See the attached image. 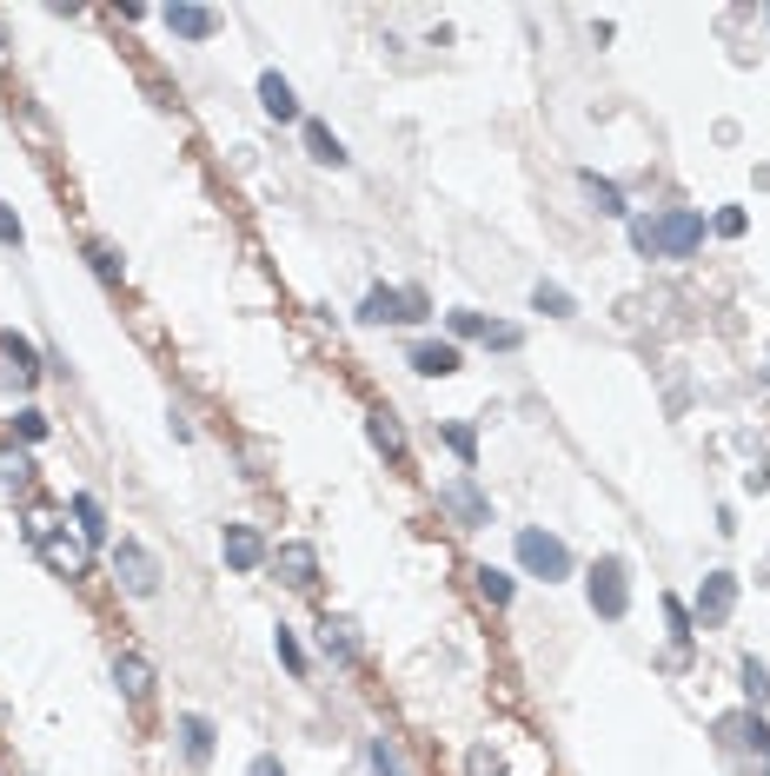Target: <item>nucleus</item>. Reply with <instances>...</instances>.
Masks as SVG:
<instances>
[{
    "label": "nucleus",
    "instance_id": "nucleus-1",
    "mask_svg": "<svg viewBox=\"0 0 770 776\" xmlns=\"http://www.w3.org/2000/svg\"><path fill=\"white\" fill-rule=\"evenodd\" d=\"M27 538H34V551L47 558V571H60V577H87V538H60L47 511H34Z\"/></svg>",
    "mask_w": 770,
    "mask_h": 776
},
{
    "label": "nucleus",
    "instance_id": "nucleus-2",
    "mask_svg": "<svg viewBox=\"0 0 770 776\" xmlns=\"http://www.w3.org/2000/svg\"><path fill=\"white\" fill-rule=\"evenodd\" d=\"M584 590H591V611L597 618H625L631 611V584H625V564L618 558H597L591 577H584Z\"/></svg>",
    "mask_w": 770,
    "mask_h": 776
},
{
    "label": "nucleus",
    "instance_id": "nucleus-3",
    "mask_svg": "<svg viewBox=\"0 0 770 776\" xmlns=\"http://www.w3.org/2000/svg\"><path fill=\"white\" fill-rule=\"evenodd\" d=\"M114 577H120L127 597H153V590H159V564H153V551H146L140 538H120V545H114Z\"/></svg>",
    "mask_w": 770,
    "mask_h": 776
},
{
    "label": "nucleus",
    "instance_id": "nucleus-4",
    "mask_svg": "<svg viewBox=\"0 0 770 776\" xmlns=\"http://www.w3.org/2000/svg\"><path fill=\"white\" fill-rule=\"evenodd\" d=\"M519 564H525L532 577H545V584L571 577V551H565L552 532H519Z\"/></svg>",
    "mask_w": 770,
    "mask_h": 776
},
{
    "label": "nucleus",
    "instance_id": "nucleus-5",
    "mask_svg": "<svg viewBox=\"0 0 770 776\" xmlns=\"http://www.w3.org/2000/svg\"><path fill=\"white\" fill-rule=\"evenodd\" d=\"M425 312H433V306H425V293H399V286H372L366 293V306H359V319L366 325H386V319H425Z\"/></svg>",
    "mask_w": 770,
    "mask_h": 776
},
{
    "label": "nucleus",
    "instance_id": "nucleus-6",
    "mask_svg": "<svg viewBox=\"0 0 770 776\" xmlns=\"http://www.w3.org/2000/svg\"><path fill=\"white\" fill-rule=\"evenodd\" d=\"M698 239H704V213H691V206H677V213L658 219V252L664 259H691Z\"/></svg>",
    "mask_w": 770,
    "mask_h": 776
},
{
    "label": "nucleus",
    "instance_id": "nucleus-7",
    "mask_svg": "<svg viewBox=\"0 0 770 776\" xmlns=\"http://www.w3.org/2000/svg\"><path fill=\"white\" fill-rule=\"evenodd\" d=\"M731 611H737V577H731V571H711V577L698 584L691 618H698V624H724Z\"/></svg>",
    "mask_w": 770,
    "mask_h": 776
},
{
    "label": "nucleus",
    "instance_id": "nucleus-8",
    "mask_svg": "<svg viewBox=\"0 0 770 776\" xmlns=\"http://www.w3.org/2000/svg\"><path fill=\"white\" fill-rule=\"evenodd\" d=\"M273 571H280V584H293V590H306V584H319V551L306 545V538H286L273 558H266Z\"/></svg>",
    "mask_w": 770,
    "mask_h": 776
},
{
    "label": "nucleus",
    "instance_id": "nucleus-9",
    "mask_svg": "<svg viewBox=\"0 0 770 776\" xmlns=\"http://www.w3.org/2000/svg\"><path fill=\"white\" fill-rule=\"evenodd\" d=\"M220 558H226L233 571H260L273 551H266V538L252 532V525H226V532H220Z\"/></svg>",
    "mask_w": 770,
    "mask_h": 776
},
{
    "label": "nucleus",
    "instance_id": "nucleus-10",
    "mask_svg": "<svg viewBox=\"0 0 770 776\" xmlns=\"http://www.w3.org/2000/svg\"><path fill=\"white\" fill-rule=\"evenodd\" d=\"M412 372H425V379H452V372H459V345H452V338H425V345H412Z\"/></svg>",
    "mask_w": 770,
    "mask_h": 776
},
{
    "label": "nucleus",
    "instance_id": "nucleus-11",
    "mask_svg": "<svg viewBox=\"0 0 770 776\" xmlns=\"http://www.w3.org/2000/svg\"><path fill=\"white\" fill-rule=\"evenodd\" d=\"M159 21H166V34H180V40H213L220 34V14L213 8H166Z\"/></svg>",
    "mask_w": 770,
    "mask_h": 776
},
{
    "label": "nucleus",
    "instance_id": "nucleus-12",
    "mask_svg": "<svg viewBox=\"0 0 770 776\" xmlns=\"http://www.w3.org/2000/svg\"><path fill=\"white\" fill-rule=\"evenodd\" d=\"M114 683L127 690L133 704H146V690H153V664H146L140 650H120V657H114Z\"/></svg>",
    "mask_w": 770,
    "mask_h": 776
},
{
    "label": "nucleus",
    "instance_id": "nucleus-13",
    "mask_svg": "<svg viewBox=\"0 0 770 776\" xmlns=\"http://www.w3.org/2000/svg\"><path fill=\"white\" fill-rule=\"evenodd\" d=\"M260 107L273 120H299V100H293V80L286 73H260Z\"/></svg>",
    "mask_w": 770,
    "mask_h": 776
},
{
    "label": "nucleus",
    "instance_id": "nucleus-14",
    "mask_svg": "<svg viewBox=\"0 0 770 776\" xmlns=\"http://www.w3.org/2000/svg\"><path fill=\"white\" fill-rule=\"evenodd\" d=\"M446 504L465 517V525H491V504L472 491V478H452V485H446Z\"/></svg>",
    "mask_w": 770,
    "mask_h": 776
},
{
    "label": "nucleus",
    "instance_id": "nucleus-15",
    "mask_svg": "<svg viewBox=\"0 0 770 776\" xmlns=\"http://www.w3.org/2000/svg\"><path fill=\"white\" fill-rule=\"evenodd\" d=\"M724 737H731V743H744V750H757V756H770V724H763L757 711L731 717V724H724Z\"/></svg>",
    "mask_w": 770,
    "mask_h": 776
},
{
    "label": "nucleus",
    "instance_id": "nucleus-16",
    "mask_svg": "<svg viewBox=\"0 0 770 776\" xmlns=\"http://www.w3.org/2000/svg\"><path fill=\"white\" fill-rule=\"evenodd\" d=\"M0 359H8L21 379H40V353H34V345H27L21 332H0Z\"/></svg>",
    "mask_w": 770,
    "mask_h": 776
},
{
    "label": "nucleus",
    "instance_id": "nucleus-17",
    "mask_svg": "<svg viewBox=\"0 0 770 776\" xmlns=\"http://www.w3.org/2000/svg\"><path fill=\"white\" fill-rule=\"evenodd\" d=\"M306 153H312L319 166H346V146H339V133L319 127V120H306Z\"/></svg>",
    "mask_w": 770,
    "mask_h": 776
},
{
    "label": "nucleus",
    "instance_id": "nucleus-18",
    "mask_svg": "<svg viewBox=\"0 0 770 776\" xmlns=\"http://www.w3.org/2000/svg\"><path fill=\"white\" fill-rule=\"evenodd\" d=\"M584 193H591V206L605 213V219H625V213H631V206H625V193H618L612 180H597V172H584Z\"/></svg>",
    "mask_w": 770,
    "mask_h": 776
},
{
    "label": "nucleus",
    "instance_id": "nucleus-19",
    "mask_svg": "<svg viewBox=\"0 0 770 776\" xmlns=\"http://www.w3.org/2000/svg\"><path fill=\"white\" fill-rule=\"evenodd\" d=\"M366 431H372V445H379L386 458H399V452H405V431H399V418H392V411H372V418H366Z\"/></svg>",
    "mask_w": 770,
    "mask_h": 776
},
{
    "label": "nucleus",
    "instance_id": "nucleus-20",
    "mask_svg": "<svg viewBox=\"0 0 770 776\" xmlns=\"http://www.w3.org/2000/svg\"><path fill=\"white\" fill-rule=\"evenodd\" d=\"M180 750L200 763V756H213V724L206 717H180Z\"/></svg>",
    "mask_w": 770,
    "mask_h": 776
},
{
    "label": "nucleus",
    "instance_id": "nucleus-21",
    "mask_svg": "<svg viewBox=\"0 0 770 776\" xmlns=\"http://www.w3.org/2000/svg\"><path fill=\"white\" fill-rule=\"evenodd\" d=\"M532 306H538L545 319H571V312H578V306H571V293H565V286H545V279L532 286Z\"/></svg>",
    "mask_w": 770,
    "mask_h": 776
},
{
    "label": "nucleus",
    "instance_id": "nucleus-22",
    "mask_svg": "<svg viewBox=\"0 0 770 776\" xmlns=\"http://www.w3.org/2000/svg\"><path fill=\"white\" fill-rule=\"evenodd\" d=\"M73 517H80V538H87V545H100V538H107V517H100V504H94L87 491L73 498Z\"/></svg>",
    "mask_w": 770,
    "mask_h": 776
},
{
    "label": "nucleus",
    "instance_id": "nucleus-23",
    "mask_svg": "<svg viewBox=\"0 0 770 776\" xmlns=\"http://www.w3.org/2000/svg\"><path fill=\"white\" fill-rule=\"evenodd\" d=\"M0 485H8V491H27V485H34V458H27V452H0Z\"/></svg>",
    "mask_w": 770,
    "mask_h": 776
},
{
    "label": "nucleus",
    "instance_id": "nucleus-24",
    "mask_svg": "<svg viewBox=\"0 0 770 776\" xmlns=\"http://www.w3.org/2000/svg\"><path fill=\"white\" fill-rule=\"evenodd\" d=\"M478 597H485V604H511V577L491 571V564H478Z\"/></svg>",
    "mask_w": 770,
    "mask_h": 776
},
{
    "label": "nucleus",
    "instance_id": "nucleus-25",
    "mask_svg": "<svg viewBox=\"0 0 770 776\" xmlns=\"http://www.w3.org/2000/svg\"><path fill=\"white\" fill-rule=\"evenodd\" d=\"M273 650H280V664H286V670H293V677H306V650H299V637H293V631H286V624H280V631H273Z\"/></svg>",
    "mask_w": 770,
    "mask_h": 776
},
{
    "label": "nucleus",
    "instance_id": "nucleus-26",
    "mask_svg": "<svg viewBox=\"0 0 770 776\" xmlns=\"http://www.w3.org/2000/svg\"><path fill=\"white\" fill-rule=\"evenodd\" d=\"M319 644H325V650H332L339 664H353V657H359V650H353V637H346V624H332V618H325V631H319Z\"/></svg>",
    "mask_w": 770,
    "mask_h": 776
},
{
    "label": "nucleus",
    "instance_id": "nucleus-27",
    "mask_svg": "<svg viewBox=\"0 0 770 776\" xmlns=\"http://www.w3.org/2000/svg\"><path fill=\"white\" fill-rule=\"evenodd\" d=\"M366 756H372V776H405V763L392 756V743H386V737H372V750H366Z\"/></svg>",
    "mask_w": 770,
    "mask_h": 776
},
{
    "label": "nucleus",
    "instance_id": "nucleus-28",
    "mask_svg": "<svg viewBox=\"0 0 770 776\" xmlns=\"http://www.w3.org/2000/svg\"><path fill=\"white\" fill-rule=\"evenodd\" d=\"M87 259H94V273H100L107 286H120V252H114V246H87Z\"/></svg>",
    "mask_w": 770,
    "mask_h": 776
},
{
    "label": "nucleus",
    "instance_id": "nucleus-29",
    "mask_svg": "<svg viewBox=\"0 0 770 776\" xmlns=\"http://www.w3.org/2000/svg\"><path fill=\"white\" fill-rule=\"evenodd\" d=\"M744 690H750V704H763V697H770V670H763L757 657H744Z\"/></svg>",
    "mask_w": 770,
    "mask_h": 776
},
{
    "label": "nucleus",
    "instance_id": "nucleus-30",
    "mask_svg": "<svg viewBox=\"0 0 770 776\" xmlns=\"http://www.w3.org/2000/svg\"><path fill=\"white\" fill-rule=\"evenodd\" d=\"M485 345H491V353H519L525 332H519V325H485Z\"/></svg>",
    "mask_w": 770,
    "mask_h": 776
},
{
    "label": "nucleus",
    "instance_id": "nucleus-31",
    "mask_svg": "<svg viewBox=\"0 0 770 776\" xmlns=\"http://www.w3.org/2000/svg\"><path fill=\"white\" fill-rule=\"evenodd\" d=\"M14 431H21L27 445H40V439H47V418H40V411L27 405V411H14Z\"/></svg>",
    "mask_w": 770,
    "mask_h": 776
},
{
    "label": "nucleus",
    "instance_id": "nucleus-32",
    "mask_svg": "<svg viewBox=\"0 0 770 776\" xmlns=\"http://www.w3.org/2000/svg\"><path fill=\"white\" fill-rule=\"evenodd\" d=\"M446 445H452V452H459L465 465L478 458V439H472V425H446Z\"/></svg>",
    "mask_w": 770,
    "mask_h": 776
},
{
    "label": "nucleus",
    "instance_id": "nucleus-33",
    "mask_svg": "<svg viewBox=\"0 0 770 776\" xmlns=\"http://www.w3.org/2000/svg\"><path fill=\"white\" fill-rule=\"evenodd\" d=\"M446 325H452V338H485V319L478 312H452Z\"/></svg>",
    "mask_w": 770,
    "mask_h": 776
},
{
    "label": "nucleus",
    "instance_id": "nucleus-34",
    "mask_svg": "<svg viewBox=\"0 0 770 776\" xmlns=\"http://www.w3.org/2000/svg\"><path fill=\"white\" fill-rule=\"evenodd\" d=\"M465 776H505V769H498V756H491V750L478 743V750L465 756Z\"/></svg>",
    "mask_w": 770,
    "mask_h": 776
},
{
    "label": "nucleus",
    "instance_id": "nucleus-35",
    "mask_svg": "<svg viewBox=\"0 0 770 776\" xmlns=\"http://www.w3.org/2000/svg\"><path fill=\"white\" fill-rule=\"evenodd\" d=\"M27 232H21V219H14V206L8 200H0V246H21Z\"/></svg>",
    "mask_w": 770,
    "mask_h": 776
},
{
    "label": "nucleus",
    "instance_id": "nucleus-36",
    "mask_svg": "<svg viewBox=\"0 0 770 776\" xmlns=\"http://www.w3.org/2000/svg\"><path fill=\"white\" fill-rule=\"evenodd\" d=\"M631 246L638 252H658V219H631Z\"/></svg>",
    "mask_w": 770,
    "mask_h": 776
},
{
    "label": "nucleus",
    "instance_id": "nucleus-37",
    "mask_svg": "<svg viewBox=\"0 0 770 776\" xmlns=\"http://www.w3.org/2000/svg\"><path fill=\"white\" fill-rule=\"evenodd\" d=\"M711 226H718V232H724V239H737V232H744V226H750V219H744V213H737V206H724V213H718V219H711Z\"/></svg>",
    "mask_w": 770,
    "mask_h": 776
},
{
    "label": "nucleus",
    "instance_id": "nucleus-38",
    "mask_svg": "<svg viewBox=\"0 0 770 776\" xmlns=\"http://www.w3.org/2000/svg\"><path fill=\"white\" fill-rule=\"evenodd\" d=\"M246 776H286V769H280V756H252V769H246Z\"/></svg>",
    "mask_w": 770,
    "mask_h": 776
},
{
    "label": "nucleus",
    "instance_id": "nucleus-39",
    "mask_svg": "<svg viewBox=\"0 0 770 776\" xmlns=\"http://www.w3.org/2000/svg\"><path fill=\"white\" fill-rule=\"evenodd\" d=\"M0 60H8V34H0Z\"/></svg>",
    "mask_w": 770,
    "mask_h": 776
}]
</instances>
